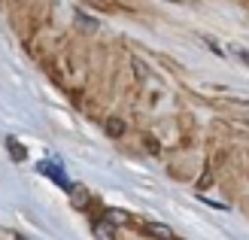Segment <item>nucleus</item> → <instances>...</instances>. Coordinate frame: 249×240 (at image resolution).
<instances>
[{
    "label": "nucleus",
    "instance_id": "1",
    "mask_svg": "<svg viewBox=\"0 0 249 240\" xmlns=\"http://www.w3.org/2000/svg\"><path fill=\"white\" fill-rule=\"evenodd\" d=\"M137 228H140L143 234H149L152 240H177V234H173L167 225H161V222H140Z\"/></svg>",
    "mask_w": 249,
    "mask_h": 240
},
{
    "label": "nucleus",
    "instance_id": "2",
    "mask_svg": "<svg viewBox=\"0 0 249 240\" xmlns=\"http://www.w3.org/2000/svg\"><path fill=\"white\" fill-rule=\"evenodd\" d=\"M40 173H46L49 176V180H55L61 188H67V192H70V180H67V176L64 173H61V167H58V164H49V161H40Z\"/></svg>",
    "mask_w": 249,
    "mask_h": 240
},
{
    "label": "nucleus",
    "instance_id": "3",
    "mask_svg": "<svg viewBox=\"0 0 249 240\" xmlns=\"http://www.w3.org/2000/svg\"><path fill=\"white\" fill-rule=\"evenodd\" d=\"M101 219H104V222H109L113 228H122V225H128V222H131L128 213H124V210H116V207H107V210L101 213Z\"/></svg>",
    "mask_w": 249,
    "mask_h": 240
},
{
    "label": "nucleus",
    "instance_id": "4",
    "mask_svg": "<svg viewBox=\"0 0 249 240\" xmlns=\"http://www.w3.org/2000/svg\"><path fill=\"white\" fill-rule=\"evenodd\" d=\"M70 198H73V204H76L79 210H89V207H91V195L85 192L82 185H76V183L70 185Z\"/></svg>",
    "mask_w": 249,
    "mask_h": 240
},
{
    "label": "nucleus",
    "instance_id": "5",
    "mask_svg": "<svg viewBox=\"0 0 249 240\" xmlns=\"http://www.w3.org/2000/svg\"><path fill=\"white\" fill-rule=\"evenodd\" d=\"M91 231H94V237L97 240H113V225L109 222H104V219H94V225H91Z\"/></svg>",
    "mask_w": 249,
    "mask_h": 240
},
{
    "label": "nucleus",
    "instance_id": "6",
    "mask_svg": "<svg viewBox=\"0 0 249 240\" xmlns=\"http://www.w3.org/2000/svg\"><path fill=\"white\" fill-rule=\"evenodd\" d=\"M6 146H9V155H12V161H24V155H28V152H24V146L16 140V137H9V140H6Z\"/></svg>",
    "mask_w": 249,
    "mask_h": 240
},
{
    "label": "nucleus",
    "instance_id": "7",
    "mask_svg": "<svg viewBox=\"0 0 249 240\" xmlns=\"http://www.w3.org/2000/svg\"><path fill=\"white\" fill-rule=\"evenodd\" d=\"M107 134H109V137H122V134H124V122L109 119V122H107Z\"/></svg>",
    "mask_w": 249,
    "mask_h": 240
},
{
    "label": "nucleus",
    "instance_id": "8",
    "mask_svg": "<svg viewBox=\"0 0 249 240\" xmlns=\"http://www.w3.org/2000/svg\"><path fill=\"white\" fill-rule=\"evenodd\" d=\"M89 6H94V9H104V12H113L116 9V0H85Z\"/></svg>",
    "mask_w": 249,
    "mask_h": 240
},
{
    "label": "nucleus",
    "instance_id": "9",
    "mask_svg": "<svg viewBox=\"0 0 249 240\" xmlns=\"http://www.w3.org/2000/svg\"><path fill=\"white\" fill-rule=\"evenodd\" d=\"M240 58L246 61V64H249V49H243V52H240Z\"/></svg>",
    "mask_w": 249,
    "mask_h": 240
},
{
    "label": "nucleus",
    "instance_id": "10",
    "mask_svg": "<svg viewBox=\"0 0 249 240\" xmlns=\"http://www.w3.org/2000/svg\"><path fill=\"white\" fill-rule=\"evenodd\" d=\"M170 3H192V0H170Z\"/></svg>",
    "mask_w": 249,
    "mask_h": 240
},
{
    "label": "nucleus",
    "instance_id": "11",
    "mask_svg": "<svg viewBox=\"0 0 249 240\" xmlns=\"http://www.w3.org/2000/svg\"><path fill=\"white\" fill-rule=\"evenodd\" d=\"M246 116H249V104H246Z\"/></svg>",
    "mask_w": 249,
    "mask_h": 240
},
{
    "label": "nucleus",
    "instance_id": "12",
    "mask_svg": "<svg viewBox=\"0 0 249 240\" xmlns=\"http://www.w3.org/2000/svg\"><path fill=\"white\" fill-rule=\"evenodd\" d=\"M16 240H24V237H16Z\"/></svg>",
    "mask_w": 249,
    "mask_h": 240
}]
</instances>
